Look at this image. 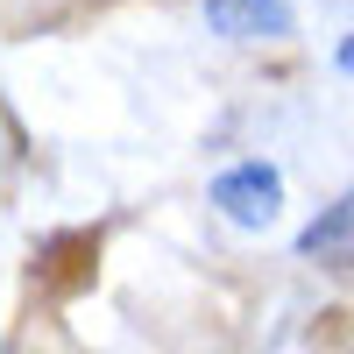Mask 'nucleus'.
Wrapping results in <instances>:
<instances>
[{"label": "nucleus", "instance_id": "obj_1", "mask_svg": "<svg viewBox=\"0 0 354 354\" xmlns=\"http://www.w3.org/2000/svg\"><path fill=\"white\" fill-rule=\"evenodd\" d=\"M213 205H220V220H234L241 234L277 227V213H283V170H277V163H262V156L227 163V170L213 177Z\"/></svg>", "mask_w": 354, "mask_h": 354}, {"label": "nucleus", "instance_id": "obj_2", "mask_svg": "<svg viewBox=\"0 0 354 354\" xmlns=\"http://www.w3.org/2000/svg\"><path fill=\"white\" fill-rule=\"evenodd\" d=\"M205 28L227 43H277L290 36V8L283 0H205Z\"/></svg>", "mask_w": 354, "mask_h": 354}, {"label": "nucleus", "instance_id": "obj_3", "mask_svg": "<svg viewBox=\"0 0 354 354\" xmlns=\"http://www.w3.org/2000/svg\"><path fill=\"white\" fill-rule=\"evenodd\" d=\"M298 255L305 262H326V270H354V185L298 234Z\"/></svg>", "mask_w": 354, "mask_h": 354}, {"label": "nucleus", "instance_id": "obj_4", "mask_svg": "<svg viewBox=\"0 0 354 354\" xmlns=\"http://www.w3.org/2000/svg\"><path fill=\"white\" fill-rule=\"evenodd\" d=\"M340 71H347V78H354V36H347V43H340Z\"/></svg>", "mask_w": 354, "mask_h": 354}, {"label": "nucleus", "instance_id": "obj_5", "mask_svg": "<svg viewBox=\"0 0 354 354\" xmlns=\"http://www.w3.org/2000/svg\"><path fill=\"white\" fill-rule=\"evenodd\" d=\"M0 354H8V347H0Z\"/></svg>", "mask_w": 354, "mask_h": 354}]
</instances>
